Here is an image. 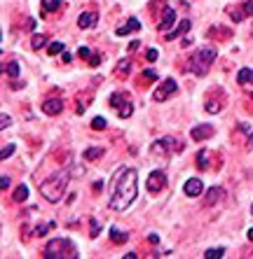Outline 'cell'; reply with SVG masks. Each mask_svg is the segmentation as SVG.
<instances>
[{
	"instance_id": "cell-1",
	"label": "cell",
	"mask_w": 253,
	"mask_h": 259,
	"mask_svg": "<svg viewBox=\"0 0 253 259\" xmlns=\"http://www.w3.org/2000/svg\"><path fill=\"white\" fill-rule=\"evenodd\" d=\"M138 196V178L134 168H122L115 182V189L110 196V208L113 210H127Z\"/></svg>"
},
{
	"instance_id": "cell-2",
	"label": "cell",
	"mask_w": 253,
	"mask_h": 259,
	"mask_svg": "<svg viewBox=\"0 0 253 259\" xmlns=\"http://www.w3.org/2000/svg\"><path fill=\"white\" fill-rule=\"evenodd\" d=\"M68 180H70L68 168H61V170H56V173H52L47 180L42 182V187H40L42 196L47 201H52V203L61 201V196H64V192H66V187H68Z\"/></svg>"
},
{
	"instance_id": "cell-3",
	"label": "cell",
	"mask_w": 253,
	"mask_h": 259,
	"mask_svg": "<svg viewBox=\"0 0 253 259\" xmlns=\"http://www.w3.org/2000/svg\"><path fill=\"white\" fill-rule=\"evenodd\" d=\"M213 59H216V49H213V47H202V49H197V52L190 56L187 70H190L192 75H197V77H204V75L209 73V68L213 65Z\"/></svg>"
},
{
	"instance_id": "cell-4",
	"label": "cell",
	"mask_w": 253,
	"mask_h": 259,
	"mask_svg": "<svg viewBox=\"0 0 253 259\" xmlns=\"http://www.w3.org/2000/svg\"><path fill=\"white\" fill-rule=\"evenodd\" d=\"M45 257H50V259L78 257V250H75V245H73L70 241H66V238H56V241H50V243H47Z\"/></svg>"
},
{
	"instance_id": "cell-5",
	"label": "cell",
	"mask_w": 253,
	"mask_h": 259,
	"mask_svg": "<svg viewBox=\"0 0 253 259\" xmlns=\"http://www.w3.org/2000/svg\"><path fill=\"white\" fill-rule=\"evenodd\" d=\"M183 147V143L178 140V138H173V136H164V138H160L157 143L152 145V152H157V154H176L178 150Z\"/></svg>"
},
{
	"instance_id": "cell-6",
	"label": "cell",
	"mask_w": 253,
	"mask_h": 259,
	"mask_svg": "<svg viewBox=\"0 0 253 259\" xmlns=\"http://www.w3.org/2000/svg\"><path fill=\"white\" fill-rule=\"evenodd\" d=\"M110 105L120 112V117H132V112H134V103L129 101V96L127 93H113L110 96Z\"/></svg>"
},
{
	"instance_id": "cell-7",
	"label": "cell",
	"mask_w": 253,
	"mask_h": 259,
	"mask_svg": "<svg viewBox=\"0 0 253 259\" xmlns=\"http://www.w3.org/2000/svg\"><path fill=\"white\" fill-rule=\"evenodd\" d=\"M178 91V84H176V79L173 77H167L162 82L160 87L155 89V101H167V98H171L173 93Z\"/></svg>"
},
{
	"instance_id": "cell-8",
	"label": "cell",
	"mask_w": 253,
	"mask_h": 259,
	"mask_svg": "<svg viewBox=\"0 0 253 259\" xmlns=\"http://www.w3.org/2000/svg\"><path fill=\"white\" fill-rule=\"evenodd\" d=\"M164 184H167V175H164L162 170H152V173L148 175L146 187L150 192H160V189H164Z\"/></svg>"
},
{
	"instance_id": "cell-9",
	"label": "cell",
	"mask_w": 253,
	"mask_h": 259,
	"mask_svg": "<svg viewBox=\"0 0 253 259\" xmlns=\"http://www.w3.org/2000/svg\"><path fill=\"white\" fill-rule=\"evenodd\" d=\"M183 192H186V196H200L202 192H204V184H202L200 178H190V180L183 184Z\"/></svg>"
},
{
	"instance_id": "cell-10",
	"label": "cell",
	"mask_w": 253,
	"mask_h": 259,
	"mask_svg": "<svg viewBox=\"0 0 253 259\" xmlns=\"http://www.w3.org/2000/svg\"><path fill=\"white\" fill-rule=\"evenodd\" d=\"M61 110H64V101L61 98H50V101L42 103V112L45 115H59Z\"/></svg>"
},
{
	"instance_id": "cell-11",
	"label": "cell",
	"mask_w": 253,
	"mask_h": 259,
	"mask_svg": "<svg viewBox=\"0 0 253 259\" xmlns=\"http://www.w3.org/2000/svg\"><path fill=\"white\" fill-rule=\"evenodd\" d=\"M173 24H176V12L169 5H164V14H162V19H160V30H169Z\"/></svg>"
},
{
	"instance_id": "cell-12",
	"label": "cell",
	"mask_w": 253,
	"mask_h": 259,
	"mask_svg": "<svg viewBox=\"0 0 253 259\" xmlns=\"http://www.w3.org/2000/svg\"><path fill=\"white\" fill-rule=\"evenodd\" d=\"M190 133H192L195 140H206V138H211L213 136V126L211 124H200V126H195Z\"/></svg>"
},
{
	"instance_id": "cell-13",
	"label": "cell",
	"mask_w": 253,
	"mask_h": 259,
	"mask_svg": "<svg viewBox=\"0 0 253 259\" xmlns=\"http://www.w3.org/2000/svg\"><path fill=\"white\" fill-rule=\"evenodd\" d=\"M237 82H239V87H244V89H251L253 87V68H241L239 73H237Z\"/></svg>"
},
{
	"instance_id": "cell-14",
	"label": "cell",
	"mask_w": 253,
	"mask_h": 259,
	"mask_svg": "<svg viewBox=\"0 0 253 259\" xmlns=\"http://www.w3.org/2000/svg\"><path fill=\"white\" fill-rule=\"evenodd\" d=\"M96 21H99L96 12H82L80 16H78V26L80 28H94L96 26Z\"/></svg>"
},
{
	"instance_id": "cell-15",
	"label": "cell",
	"mask_w": 253,
	"mask_h": 259,
	"mask_svg": "<svg viewBox=\"0 0 253 259\" xmlns=\"http://www.w3.org/2000/svg\"><path fill=\"white\" fill-rule=\"evenodd\" d=\"M190 26H192V24H190L187 19H183L178 26L173 28V30H169V33H167V40H176V38H181V35H186L187 30H190Z\"/></svg>"
},
{
	"instance_id": "cell-16",
	"label": "cell",
	"mask_w": 253,
	"mask_h": 259,
	"mask_svg": "<svg viewBox=\"0 0 253 259\" xmlns=\"http://www.w3.org/2000/svg\"><path fill=\"white\" fill-rule=\"evenodd\" d=\"M141 28V21L138 19H129L124 26H120V28H115V33L118 35H129V33H134V30H138Z\"/></svg>"
},
{
	"instance_id": "cell-17",
	"label": "cell",
	"mask_w": 253,
	"mask_h": 259,
	"mask_svg": "<svg viewBox=\"0 0 253 259\" xmlns=\"http://www.w3.org/2000/svg\"><path fill=\"white\" fill-rule=\"evenodd\" d=\"M110 241H113L115 245H122V243H127V241H129V233L120 231L118 227H110Z\"/></svg>"
},
{
	"instance_id": "cell-18",
	"label": "cell",
	"mask_w": 253,
	"mask_h": 259,
	"mask_svg": "<svg viewBox=\"0 0 253 259\" xmlns=\"http://www.w3.org/2000/svg\"><path fill=\"white\" fill-rule=\"evenodd\" d=\"M61 5H64L61 0H42V12H45V14H47V12H56Z\"/></svg>"
},
{
	"instance_id": "cell-19",
	"label": "cell",
	"mask_w": 253,
	"mask_h": 259,
	"mask_svg": "<svg viewBox=\"0 0 253 259\" xmlns=\"http://www.w3.org/2000/svg\"><path fill=\"white\" fill-rule=\"evenodd\" d=\"M12 198L17 201V203H21V201H26L28 198V187L26 184H21V187H17L14 189V194H12Z\"/></svg>"
},
{
	"instance_id": "cell-20",
	"label": "cell",
	"mask_w": 253,
	"mask_h": 259,
	"mask_svg": "<svg viewBox=\"0 0 253 259\" xmlns=\"http://www.w3.org/2000/svg\"><path fill=\"white\" fill-rule=\"evenodd\" d=\"M220 198H223V189H220V187H211V192H209V196H206V203L211 206V203L220 201Z\"/></svg>"
},
{
	"instance_id": "cell-21",
	"label": "cell",
	"mask_w": 253,
	"mask_h": 259,
	"mask_svg": "<svg viewBox=\"0 0 253 259\" xmlns=\"http://www.w3.org/2000/svg\"><path fill=\"white\" fill-rule=\"evenodd\" d=\"M101 156H103V150H101V147H89V150H84V159H87V161L101 159Z\"/></svg>"
},
{
	"instance_id": "cell-22",
	"label": "cell",
	"mask_w": 253,
	"mask_h": 259,
	"mask_svg": "<svg viewBox=\"0 0 253 259\" xmlns=\"http://www.w3.org/2000/svg\"><path fill=\"white\" fill-rule=\"evenodd\" d=\"M206 156H209V150H200V152H197V166H200L202 170L209 168V161H206Z\"/></svg>"
},
{
	"instance_id": "cell-23",
	"label": "cell",
	"mask_w": 253,
	"mask_h": 259,
	"mask_svg": "<svg viewBox=\"0 0 253 259\" xmlns=\"http://www.w3.org/2000/svg\"><path fill=\"white\" fill-rule=\"evenodd\" d=\"M223 255H225V247H211V250H206V252H204V257H206V259L223 257Z\"/></svg>"
},
{
	"instance_id": "cell-24",
	"label": "cell",
	"mask_w": 253,
	"mask_h": 259,
	"mask_svg": "<svg viewBox=\"0 0 253 259\" xmlns=\"http://www.w3.org/2000/svg\"><path fill=\"white\" fill-rule=\"evenodd\" d=\"M129 73V59H124L122 63H118V68H115V75H127Z\"/></svg>"
},
{
	"instance_id": "cell-25",
	"label": "cell",
	"mask_w": 253,
	"mask_h": 259,
	"mask_svg": "<svg viewBox=\"0 0 253 259\" xmlns=\"http://www.w3.org/2000/svg\"><path fill=\"white\" fill-rule=\"evenodd\" d=\"M59 52H64V42H52L50 47H47V54H59Z\"/></svg>"
},
{
	"instance_id": "cell-26",
	"label": "cell",
	"mask_w": 253,
	"mask_h": 259,
	"mask_svg": "<svg viewBox=\"0 0 253 259\" xmlns=\"http://www.w3.org/2000/svg\"><path fill=\"white\" fill-rule=\"evenodd\" d=\"M7 75H10L12 79L19 77V65H17V61H12V63L7 65Z\"/></svg>"
},
{
	"instance_id": "cell-27",
	"label": "cell",
	"mask_w": 253,
	"mask_h": 259,
	"mask_svg": "<svg viewBox=\"0 0 253 259\" xmlns=\"http://www.w3.org/2000/svg\"><path fill=\"white\" fill-rule=\"evenodd\" d=\"M14 150H17L14 145H5V147H2V152H0V159H10V156L14 154Z\"/></svg>"
},
{
	"instance_id": "cell-28",
	"label": "cell",
	"mask_w": 253,
	"mask_h": 259,
	"mask_svg": "<svg viewBox=\"0 0 253 259\" xmlns=\"http://www.w3.org/2000/svg\"><path fill=\"white\" fill-rule=\"evenodd\" d=\"M92 129H96V131L106 129V119H103V117H96V119L92 122Z\"/></svg>"
},
{
	"instance_id": "cell-29",
	"label": "cell",
	"mask_w": 253,
	"mask_h": 259,
	"mask_svg": "<svg viewBox=\"0 0 253 259\" xmlns=\"http://www.w3.org/2000/svg\"><path fill=\"white\" fill-rule=\"evenodd\" d=\"M10 124H12V119H10V115H5V112H2V115H0V129H7Z\"/></svg>"
},
{
	"instance_id": "cell-30",
	"label": "cell",
	"mask_w": 253,
	"mask_h": 259,
	"mask_svg": "<svg viewBox=\"0 0 253 259\" xmlns=\"http://www.w3.org/2000/svg\"><path fill=\"white\" fill-rule=\"evenodd\" d=\"M45 35H35V38H33V49H40L42 45H45Z\"/></svg>"
},
{
	"instance_id": "cell-31",
	"label": "cell",
	"mask_w": 253,
	"mask_h": 259,
	"mask_svg": "<svg viewBox=\"0 0 253 259\" xmlns=\"http://www.w3.org/2000/svg\"><path fill=\"white\" fill-rule=\"evenodd\" d=\"M78 56H80V59H89V56H92L89 47H80V49H78Z\"/></svg>"
},
{
	"instance_id": "cell-32",
	"label": "cell",
	"mask_w": 253,
	"mask_h": 259,
	"mask_svg": "<svg viewBox=\"0 0 253 259\" xmlns=\"http://www.w3.org/2000/svg\"><path fill=\"white\" fill-rule=\"evenodd\" d=\"M143 79H146V82H155V79H157V75H155L152 70H143Z\"/></svg>"
},
{
	"instance_id": "cell-33",
	"label": "cell",
	"mask_w": 253,
	"mask_h": 259,
	"mask_svg": "<svg viewBox=\"0 0 253 259\" xmlns=\"http://www.w3.org/2000/svg\"><path fill=\"white\" fill-rule=\"evenodd\" d=\"M89 224H92V229H89V233H92L94 238H96V236H99V231H101V229H99V222H96V220H92V222H89Z\"/></svg>"
},
{
	"instance_id": "cell-34",
	"label": "cell",
	"mask_w": 253,
	"mask_h": 259,
	"mask_svg": "<svg viewBox=\"0 0 253 259\" xmlns=\"http://www.w3.org/2000/svg\"><path fill=\"white\" fill-rule=\"evenodd\" d=\"M146 59L152 63V61H157V49H148V54H146Z\"/></svg>"
},
{
	"instance_id": "cell-35",
	"label": "cell",
	"mask_w": 253,
	"mask_h": 259,
	"mask_svg": "<svg viewBox=\"0 0 253 259\" xmlns=\"http://www.w3.org/2000/svg\"><path fill=\"white\" fill-rule=\"evenodd\" d=\"M101 63V56H99V54H92V56H89V65H99Z\"/></svg>"
},
{
	"instance_id": "cell-36",
	"label": "cell",
	"mask_w": 253,
	"mask_h": 259,
	"mask_svg": "<svg viewBox=\"0 0 253 259\" xmlns=\"http://www.w3.org/2000/svg\"><path fill=\"white\" fill-rule=\"evenodd\" d=\"M244 12H246V14H253V0H249V2L244 5Z\"/></svg>"
},
{
	"instance_id": "cell-37",
	"label": "cell",
	"mask_w": 253,
	"mask_h": 259,
	"mask_svg": "<svg viewBox=\"0 0 253 259\" xmlns=\"http://www.w3.org/2000/svg\"><path fill=\"white\" fill-rule=\"evenodd\" d=\"M10 187V178L7 175H2V189H7Z\"/></svg>"
},
{
	"instance_id": "cell-38",
	"label": "cell",
	"mask_w": 253,
	"mask_h": 259,
	"mask_svg": "<svg viewBox=\"0 0 253 259\" xmlns=\"http://www.w3.org/2000/svg\"><path fill=\"white\" fill-rule=\"evenodd\" d=\"M26 28H28V30H33V28H35V21H33V19H28V21H26Z\"/></svg>"
},
{
	"instance_id": "cell-39",
	"label": "cell",
	"mask_w": 253,
	"mask_h": 259,
	"mask_svg": "<svg viewBox=\"0 0 253 259\" xmlns=\"http://www.w3.org/2000/svg\"><path fill=\"white\" fill-rule=\"evenodd\" d=\"M134 49H138V40H134L132 45H129V52H134Z\"/></svg>"
},
{
	"instance_id": "cell-40",
	"label": "cell",
	"mask_w": 253,
	"mask_h": 259,
	"mask_svg": "<svg viewBox=\"0 0 253 259\" xmlns=\"http://www.w3.org/2000/svg\"><path fill=\"white\" fill-rule=\"evenodd\" d=\"M246 236H249V241H253V229H249V233H246Z\"/></svg>"
}]
</instances>
